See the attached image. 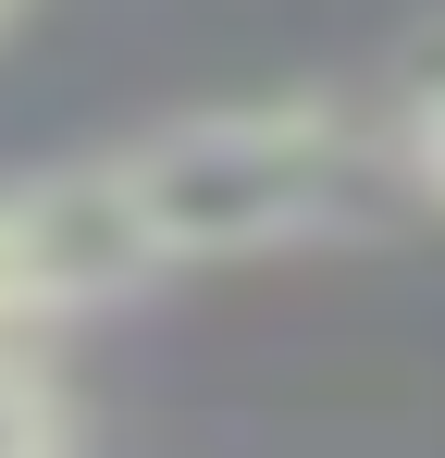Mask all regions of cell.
I'll return each mask as SVG.
<instances>
[{
  "mask_svg": "<svg viewBox=\"0 0 445 458\" xmlns=\"http://www.w3.org/2000/svg\"><path fill=\"white\" fill-rule=\"evenodd\" d=\"M13 13H25V0H0V25H13Z\"/></svg>",
  "mask_w": 445,
  "mask_h": 458,
  "instance_id": "cell-5",
  "label": "cell"
},
{
  "mask_svg": "<svg viewBox=\"0 0 445 458\" xmlns=\"http://www.w3.org/2000/svg\"><path fill=\"white\" fill-rule=\"evenodd\" d=\"M25 310H50V298H38V260H25V211L0 199V322H25Z\"/></svg>",
  "mask_w": 445,
  "mask_h": 458,
  "instance_id": "cell-3",
  "label": "cell"
},
{
  "mask_svg": "<svg viewBox=\"0 0 445 458\" xmlns=\"http://www.w3.org/2000/svg\"><path fill=\"white\" fill-rule=\"evenodd\" d=\"M112 199L137 224L148 273L161 260H248V248H285L322 235L359 199V137L322 112V99H273V112H198L173 137L112 161Z\"/></svg>",
  "mask_w": 445,
  "mask_h": 458,
  "instance_id": "cell-1",
  "label": "cell"
},
{
  "mask_svg": "<svg viewBox=\"0 0 445 458\" xmlns=\"http://www.w3.org/2000/svg\"><path fill=\"white\" fill-rule=\"evenodd\" d=\"M0 458H63V421L25 372H0Z\"/></svg>",
  "mask_w": 445,
  "mask_h": 458,
  "instance_id": "cell-2",
  "label": "cell"
},
{
  "mask_svg": "<svg viewBox=\"0 0 445 458\" xmlns=\"http://www.w3.org/2000/svg\"><path fill=\"white\" fill-rule=\"evenodd\" d=\"M408 149H421V186H433V199H445V87H433V99H421V124H408Z\"/></svg>",
  "mask_w": 445,
  "mask_h": 458,
  "instance_id": "cell-4",
  "label": "cell"
}]
</instances>
